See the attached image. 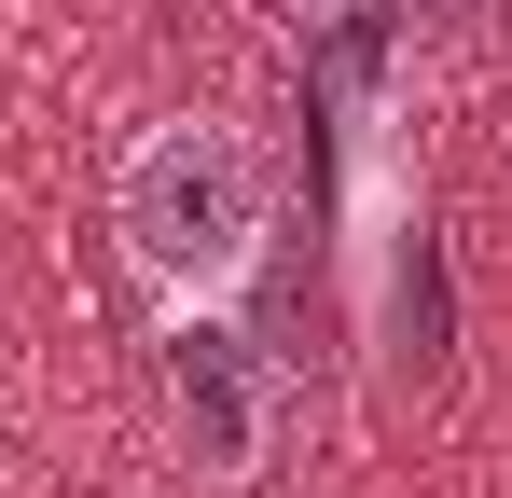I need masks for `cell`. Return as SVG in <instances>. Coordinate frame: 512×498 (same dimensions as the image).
Listing matches in <instances>:
<instances>
[{"label":"cell","mask_w":512,"mask_h":498,"mask_svg":"<svg viewBox=\"0 0 512 498\" xmlns=\"http://www.w3.org/2000/svg\"><path fill=\"white\" fill-rule=\"evenodd\" d=\"M263 236H277V153H263L236 111H167L139 125L125 166H111V249L153 305H236L263 277Z\"/></svg>","instance_id":"obj_1"},{"label":"cell","mask_w":512,"mask_h":498,"mask_svg":"<svg viewBox=\"0 0 512 498\" xmlns=\"http://www.w3.org/2000/svg\"><path fill=\"white\" fill-rule=\"evenodd\" d=\"M153 388H167V429H180V457H194V485H222V498L277 485V415L291 402H277V360H263L222 305H180L167 319Z\"/></svg>","instance_id":"obj_2"},{"label":"cell","mask_w":512,"mask_h":498,"mask_svg":"<svg viewBox=\"0 0 512 498\" xmlns=\"http://www.w3.org/2000/svg\"><path fill=\"white\" fill-rule=\"evenodd\" d=\"M277 14H305V28H319V14H360V0H277Z\"/></svg>","instance_id":"obj_3"}]
</instances>
